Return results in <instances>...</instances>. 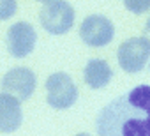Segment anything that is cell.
Wrapping results in <instances>:
<instances>
[{"label":"cell","instance_id":"6da1fadb","mask_svg":"<svg viewBox=\"0 0 150 136\" xmlns=\"http://www.w3.org/2000/svg\"><path fill=\"white\" fill-rule=\"evenodd\" d=\"M99 136H150V85H138L106 104L97 117Z\"/></svg>","mask_w":150,"mask_h":136},{"label":"cell","instance_id":"7a4b0ae2","mask_svg":"<svg viewBox=\"0 0 150 136\" xmlns=\"http://www.w3.org/2000/svg\"><path fill=\"white\" fill-rule=\"evenodd\" d=\"M74 16H76V13L69 2H65V0H48L41 9L39 20L48 34L62 35L72 28Z\"/></svg>","mask_w":150,"mask_h":136},{"label":"cell","instance_id":"3957f363","mask_svg":"<svg viewBox=\"0 0 150 136\" xmlns=\"http://www.w3.org/2000/svg\"><path fill=\"white\" fill-rule=\"evenodd\" d=\"M78 99V87L67 73H53L46 80V101L55 110H67Z\"/></svg>","mask_w":150,"mask_h":136},{"label":"cell","instance_id":"277c9868","mask_svg":"<svg viewBox=\"0 0 150 136\" xmlns=\"http://www.w3.org/2000/svg\"><path fill=\"white\" fill-rule=\"evenodd\" d=\"M150 58V41L146 37H131L118 46L117 60L125 73H139Z\"/></svg>","mask_w":150,"mask_h":136},{"label":"cell","instance_id":"5b68a950","mask_svg":"<svg viewBox=\"0 0 150 136\" xmlns=\"http://www.w3.org/2000/svg\"><path fill=\"white\" fill-rule=\"evenodd\" d=\"M115 35V27L113 23L101 14H92L87 16L80 27V37L85 44L92 48H103L111 42Z\"/></svg>","mask_w":150,"mask_h":136},{"label":"cell","instance_id":"8992f818","mask_svg":"<svg viewBox=\"0 0 150 136\" xmlns=\"http://www.w3.org/2000/svg\"><path fill=\"white\" fill-rule=\"evenodd\" d=\"M0 85H2L4 94H9L21 103V101H27L34 94L37 78L34 74V71L27 69V67H14V69L6 73Z\"/></svg>","mask_w":150,"mask_h":136},{"label":"cell","instance_id":"52a82bcc","mask_svg":"<svg viewBox=\"0 0 150 136\" xmlns=\"http://www.w3.org/2000/svg\"><path fill=\"white\" fill-rule=\"evenodd\" d=\"M35 41H37V34H35L34 27L27 21H18V23L11 25L7 30V35H6L7 51L16 58L27 57L34 50Z\"/></svg>","mask_w":150,"mask_h":136},{"label":"cell","instance_id":"ba28073f","mask_svg":"<svg viewBox=\"0 0 150 136\" xmlns=\"http://www.w3.org/2000/svg\"><path fill=\"white\" fill-rule=\"evenodd\" d=\"M23 122L20 101L9 94H0V131L14 132Z\"/></svg>","mask_w":150,"mask_h":136},{"label":"cell","instance_id":"9c48e42d","mask_svg":"<svg viewBox=\"0 0 150 136\" xmlns=\"http://www.w3.org/2000/svg\"><path fill=\"white\" fill-rule=\"evenodd\" d=\"M85 83L90 87V89H103L110 83V80L113 78V71L111 67L108 65L106 60H101V58H92L88 60V64L85 65Z\"/></svg>","mask_w":150,"mask_h":136},{"label":"cell","instance_id":"30bf717a","mask_svg":"<svg viewBox=\"0 0 150 136\" xmlns=\"http://www.w3.org/2000/svg\"><path fill=\"white\" fill-rule=\"evenodd\" d=\"M16 11H18L16 0H0V21L13 18L16 14Z\"/></svg>","mask_w":150,"mask_h":136},{"label":"cell","instance_id":"8fae6325","mask_svg":"<svg viewBox=\"0 0 150 136\" xmlns=\"http://www.w3.org/2000/svg\"><path fill=\"white\" fill-rule=\"evenodd\" d=\"M124 6L134 14H145L150 11V0H124Z\"/></svg>","mask_w":150,"mask_h":136},{"label":"cell","instance_id":"7c38bea8","mask_svg":"<svg viewBox=\"0 0 150 136\" xmlns=\"http://www.w3.org/2000/svg\"><path fill=\"white\" fill-rule=\"evenodd\" d=\"M145 34H146V39L150 41V18H148V21L145 23Z\"/></svg>","mask_w":150,"mask_h":136},{"label":"cell","instance_id":"4fadbf2b","mask_svg":"<svg viewBox=\"0 0 150 136\" xmlns=\"http://www.w3.org/2000/svg\"><path fill=\"white\" fill-rule=\"evenodd\" d=\"M76 136H90V134H87V132H80V134H76Z\"/></svg>","mask_w":150,"mask_h":136},{"label":"cell","instance_id":"5bb4252c","mask_svg":"<svg viewBox=\"0 0 150 136\" xmlns=\"http://www.w3.org/2000/svg\"><path fill=\"white\" fill-rule=\"evenodd\" d=\"M37 2H48V0H37Z\"/></svg>","mask_w":150,"mask_h":136},{"label":"cell","instance_id":"9a60e30c","mask_svg":"<svg viewBox=\"0 0 150 136\" xmlns=\"http://www.w3.org/2000/svg\"><path fill=\"white\" fill-rule=\"evenodd\" d=\"M148 67H150V65H148Z\"/></svg>","mask_w":150,"mask_h":136}]
</instances>
